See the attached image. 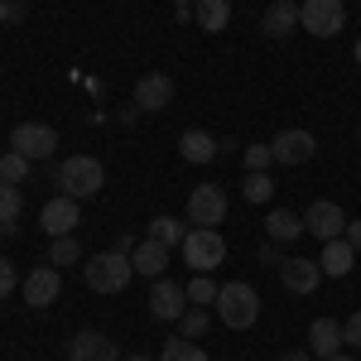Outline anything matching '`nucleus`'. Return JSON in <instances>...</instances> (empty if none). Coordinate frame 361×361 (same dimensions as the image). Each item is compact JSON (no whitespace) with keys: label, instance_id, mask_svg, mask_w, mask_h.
Instances as JSON below:
<instances>
[{"label":"nucleus","instance_id":"c85d7f7f","mask_svg":"<svg viewBox=\"0 0 361 361\" xmlns=\"http://www.w3.org/2000/svg\"><path fill=\"white\" fill-rule=\"evenodd\" d=\"M241 193H246V202H270L275 197V183H270V173H246Z\"/></svg>","mask_w":361,"mask_h":361},{"label":"nucleus","instance_id":"37998d69","mask_svg":"<svg viewBox=\"0 0 361 361\" xmlns=\"http://www.w3.org/2000/svg\"><path fill=\"white\" fill-rule=\"evenodd\" d=\"M173 5H188V10H193V5H197V0H173Z\"/></svg>","mask_w":361,"mask_h":361},{"label":"nucleus","instance_id":"ddd939ff","mask_svg":"<svg viewBox=\"0 0 361 361\" xmlns=\"http://www.w3.org/2000/svg\"><path fill=\"white\" fill-rule=\"evenodd\" d=\"M68 361H121V347H116L106 333L87 328V333L68 337Z\"/></svg>","mask_w":361,"mask_h":361},{"label":"nucleus","instance_id":"f257e3e1","mask_svg":"<svg viewBox=\"0 0 361 361\" xmlns=\"http://www.w3.org/2000/svg\"><path fill=\"white\" fill-rule=\"evenodd\" d=\"M106 188V169H102V159H92V154H68L63 164H58V193L68 197H97Z\"/></svg>","mask_w":361,"mask_h":361},{"label":"nucleus","instance_id":"c9c22d12","mask_svg":"<svg viewBox=\"0 0 361 361\" xmlns=\"http://www.w3.org/2000/svg\"><path fill=\"white\" fill-rule=\"evenodd\" d=\"M5 10H10V20H25V15H29L25 0H5Z\"/></svg>","mask_w":361,"mask_h":361},{"label":"nucleus","instance_id":"39448f33","mask_svg":"<svg viewBox=\"0 0 361 361\" xmlns=\"http://www.w3.org/2000/svg\"><path fill=\"white\" fill-rule=\"evenodd\" d=\"M347 25V5L342 0H304L299 5V29H308L313 39H337Z\"/></svg>","mask_w":361,"mask_h":361},{"label":"nucleus","instance_id":"4468645a","mask_svg":"<svg viewBox=\"0 0 361 361\" xmlns=\"http://www.w3.org/2000/svg\"><path fill=\"white\" fill-rule=\"evenodd\" d=\"M279 279H284L289 294H313V289L323 284V270H318V260H308V255H289V260H279Z\"/></svg>","mask_w":361,"mask_h":361},{"label":"nucleus","instance_id":"c756f323","mask_svg":"<svg viewBox=\"0 0 361 361\" xmlns=\"http://www.w3.org/2000/svg\"><path fill=\"white\" fill-rule=\"evenodd\" d=\"M207 333V308H197V304H188V313H183V318H178V337H202Z\"/></svg>","mask_w":361,"mask_h":361},{"label":"nucleus","instance_id":"f8f14e48","mask_svg":"<svg viewBox=\"0 0 361 361\" xmlns=\"http://www.w3.org/2000/svg\"><path fill=\"white\" fill-rule=\"evenodd\" d=\"M39 222H44V231H49V241H54V236H73L78 222H82L78 197H68V193L49 197V202H44V212H39Z\"/></svg>","mask_w":361,"mask_h":361},{"label":"nucleus","instance_id":"c03bdc74","mask_svg":"<svg viewBox=\"0 0 361 361\" xmlns=\"http://www.w3.org/2000/svg\"><path fill=\"white\" fill-rule=\"evenodd\" d=\"M357 140H361V130H357Z\"/></svg>","mask_w":361,"mask_h":361},{"label":"nucleus","instance_id":"b1692460","mask_svg":"<svg viewBox=\"0 0 361 361\" xmlns=\"http://www.w3.org/2000/svg\"><path fill=\"white\" fill-rule=\"evenodd\" d=\"M78 260H82V241H78V231H73V236H54V241H49V265L68 270V265H78Z\"/></svg>","mask_w":361,"mask_h":361},{"label":"nucleus","instance_id":"58836bf2","mask_svg":"<svg viewBox=\"0 0 361 361\" xmlns=\"http://www.w3.org/2000/svg\"><path fill=\"white\" fill-rule=\"evenodd\" d=\"M323 361H357V357H347V352H337V357H323Z\"/></svg>","mask_w":361,"mask_h":361},{"label":"nucleus","instance_id":"f03ea898","mask_svg":"<svg viewBox=\"0 0 361 361\" xmlns=\"http://www.w3.org/2000/svg\"><path fill=\"white\" fill-rule=\"evenodd\" d=\"M87 275V289H97V294H121L130 275H135V265H130V250H102V255H92L82 265Z\"/></svg>","mask_w":361,"mask_h":361},{"label":"nucleus","instance_id":"ea45409f","mask_svg":"<svg viewBox=\"0 0 361 361\" xmlns=\"http://www.w3.org/2000/svg\"><path fill=\"white\" fill-rule=\"evenodd\" d=\"M5 20H10V10H5V0H0V25H5Z\"/></svg>","mask_w":361,"mask_h":361},{"label":"nucleus","instance_id":"72a5a7b5","mask_svg":"<svg viewBox=\"0 0 361 361\" xmlns=\"http://www.w3.org/2000/svg\"><path fill=\"white\" fill-rule=\"evenodd\" d=\"M260 265H279V241H265L260 246Z\"/></svg>","mask_w":361,"mask_h":361},{"label":"nucleus","instance_id":"2eb2a0df","mask_svg":"<svg viewBox=\"0 0 361 361\" xmlns=\"http://www.w3.org/2000/svg\"><path fill=\"white\" fill-rule=\"evenodd\" d=\"M173 102V78L169 73H145L135 82V106L140 111H164Z\"/></svg>","mask_w":361,"mask_h":361},{"label":"nucleus","instance_id":"4c0bfd02","mask_svg":"<svg viewBox=\"0 0 361 361\" xmlns=\"http://www.w3.org/2000/svg\"><path fill=\"white\" fill-rule=\"evenodd\" d=\"M0 236H15V222H5V217H0Z\"/></svg>","mask_w":361,"mask_h":361},{"label":"nucleus","instance_id":"393cba45","mask_svg":"<svg viewBox=\"0 0 361 361\" xmlns=\"http://www.w3.org/2000/svg\"><path fill=\"white\" fill-rule=\"evenodd\" d=\"M159 361H207V352L197 347L193 337H169L164 352H159Z\"/></svg>","mask_w":361,"mask_h":361},{"label":"nucleus","instance_id":"bb28decb","mask_svg":"<svg viewBox=\"0 0 361 361\" xmlns=\"http://www.w3.org/2000/svg\"><path fill=\"white\" fill-rule=\"evenodd\" d=\"M20 212H25V193H20V183H0V217L20 226Z\"/></svg>","mask_w":361,"mask_h":361},{"label":"nucleus","instance_id":"79ce46f5","mask_svg":"<svg viewBox=\"0 0 361 361\" xmlns=\"http://www.w3.org/2000/svg\"><path fill=\"white\" fill-rule=\"evenodd\" d=\"M121 361H154V357H140V352H135V357H121Z\"/></svg>","mask_w":361,"mask_h":361},{"label":"nucleus","instance_id":"7c9ffc66","mask_svg":"<svg viewBox=\"0 0 361 361\" xmlns=\"http://www.w3.org/2000/svg\"><path fill=\"white\" fill-rule=\"evenodd\" d=\"M270 164H275V149H270V140H265V145H246V173H265Z\"/></svg>","mask_w":361,"mask_h":361},{"label":"nucleus","instance_id":"2f4dec72","mask_svg":"<svg viewBox=\"0 0 361 361\" xmlns=\"http://www.w3.org/2000/svg\"><path fill=\"white\" fill-rule=\"evenodd\" d=\"M342 347H352V352H361V308L342 323Z\"/></svg>","mask_w":361,"mask_h":361},{"label":"nucleus","instance_id":"473e14b6","mask_svg":"<svg viewBox=\"0 0 361 361\" xmlns=\"http://www.w3.org/2000/svg\"><path fill=\"white\" fill-rule=\"evenodd\" d=\"M10 294H15V260L0 255V299H10Z\"/></svg>","mask_w":361,"mask_h":361},{"label":"nucleus","instance_id":"a211bd4d","mask_svg":"<svg viewBox=\"0 0 361 361\" xmlns=\"http://www.w3.org/2000/svg\"><path fill=\"white\" fill-rule=\"evenodd\" d=\"M178 154H183V164H212L222 154V145H217V135H207V130H183L178 135Z\"/></svg>","mask_w":361,"mask_h":361},{"label":"nucleus","instance_id":"0eeeda50","mask_svg":"<svg viewBox=\"0 0 361 361\" xmlns=\"http://www.w3.org/2000/svg\"><path fill=\"white\" fill-rule=\"evenodd\" d=\"M20 294H25L29 308H54L58 294H63V270L58 265H39V270H29L20 279Z\"/></svg>","mask_w":361,"mask_h":361},{"label":"nucleus","instance_id":"423d86ee","mask_svg":"<svg viewBox=\"0 0 361 361\" xmlns=\"http://www.w3.org/2000/svg\"><path fill=\"white\" fill-rule=\"evenodd\" d=\"M10 149H20L25 159H54L58 149V130L54 126H44V121H20L15 130H10Z\"/></svg>","mask_w":361,"mask_h":361},{"label":"nucleus","instance_id":"6e6552de","mask_svg":"<svg viewBox=\"0 0 361 361\" xmlns=\"http://www.w3.org/2000/svg\"><path fill=\"white\" fill-rule=\"evenodd\" d=\"M183 313H188V289L159 275L154 284H149V318H159V323H178Z\"/></svg>","mask_w":361,"mask_h":361},{"label":"nucleus","instance_id":"cd10ccee","mask_svg":"<svg viewBox=\"0 0 361 361\" xmlns=\"http://www.w3.org/2000/svg\"><path fill=\"white\" fill-rule=\"evenodd\" d=\"M29 164H34V159H25L20 149H5V154H0V183H20L29 173Z\"/></svg>","mask_w":361,"mask_h":361},{"label":"nucleus","instance_id":"aec40b11","mask_svg":"<svg viewBox=\"0 0 361 361\" xmlns=\"http://www.w3.org/2000/svg\"><path fill=\"white\" fill-rule=\"evenodd\" d=\"M130 265H135V275L159 279L169 270V246H159V241H140V246L130 250Z\"/></svg>","mask_w":361,"mask_h":361},{"label":"nucleus","instance_id":"20e7f679","mask_svg":"<svg viewBox=\"0 0 361 361\" xmlns=\"http://www.w3.org/2000/svg\"><path fill=\"white\" fill-rule=\"evenodd\" d=\"M178 250H183V260L193 265V275H212L226 260V236L217 226H188V236H183Z\"/></svg>","mask_w":361,"mask_h":361},{"label":"nucleus","instance_id":"4be33fe9","mask_svg":"<svg viewBox=\"0 0 361 361\" xmlns=\"http://www.w3.org/2000/svg\"><path fill=\"white\" fill-rule=\"evenodd\" d=\"M193 20H197L202 34H222V29L231 25V0H197Z\"/></svg>","mask_w":361,"mask_h":361},{"label":"nucleus","instance_id":"a19ab883","mask_svg":"<svg viewBox=\"0 0 361 361\" xmlns=\"http://www.w3.org/2000/svg\"><path fill=\"white\" fill-rule=\"evenodd\" d=\"M352 58H357V68H361V39H357V49H352Z\"/></svg>","mask_w":361,"mask_h":361},{"label":"nucleus","instance_id":"a878e982","mask_svg":"<svg viewBox=\"0 0 361 361\" xmlns=\"http://www.w3.org/2000/svg\"><path fill=\"white\" fill-rule=\"evenodd\" d=\"M217 294H222V284H217L212 275H193V284H188V304L212 308V304H217Z\"/></svg>","mask_w":361,"mask_h":361},{"label":"nucleus","instance_id":"1a4fd4ad","mask_svg":"<svg viewBox=\"0 0 361 361\" xmlns=\"http://www.w3.org/2000/svg\"><path fill=\"white\" fill-rule=\"evenodd\" d=\"M188 222L193 226H222L226 222V193L217 183H197L188 193Z\"/></svg>","mask_w":361,"mask_h":361},{"label":"nucleus","instance_id":"9d476101","mask_svg":"<svg viewBox=\"0 0 361 361\" xmlns=\"http://www.w3.org/2000/svg\"><path fill=\"white\" fill-rule=\"evenodd\" d=\"M270 149H275V164H308V159L318 154V140H313V130H304V126H289V130H279V135L270 140Z\"/></svg>","mask_w":361,"mask_h":361},{"label":"nucleus","instance_id":"dca6fc26","mask_svg":"<svg viewBox=\"0 0 361 361\" xmlns=\"http://www.w3.org/2000/svg\"><path fill=\"white\" fill-rule=\"evenodd\" d=\"M299 29V5L294 0H270L265 15H260V34L265 39H289Z\"/></svg>","mask_w":361,"mask_h":361},{"label":"nucleus","instance_id":"f3484780","mask_svg":"<svg viewBox=\"0 0 361 361\" xmlns=\"http://www.w3.org/2000/svg\"><path fill=\"white\" fill-rule=\"evenodd\" d=\"M308 352L318 361L337 357V352H342V323H337V318H313V323H308Z\"/></svg>","mask_w":361,"mask_h":361},{"label":"nucleus","instance_id":"e433bc0d","mask_svg":"<svg viewBox=\"0 0 361 361\" xmlns=\"http://www.w3.org/2000/svg\"><path fill=\"white\" fill-rule=\"evenodd\" d=\"M279 361H313V352H284Z\"/></svg>","mask_w":361,"mask_h":361},{"label":"nucleus","instance_id":"f704fd0d","mask_svg":"<svg viewBox=\"0 0 361 361\" xmlns=\"http://www.w3.org/2000/svg\"><path fill=\"white\" fill-rule=\"evenodd\" d=\"M342 236H347V246L361 255V222H347V231H342Z\"/></svg>","mask_w":361,"mask_h":361},{"label":"nucleus","instance_id":"5701e85b","mask_svg":"<svg viewBox=\"0 0 361 361\" xmlns=\"http://www.w3.org/2000/svg\"><path fill=\"white\" fill-rule=\"evenodd\" d=\"M183 236H188V226L178 222V217H154V222H149V241H159V246H169V250H178L183 246Z\"/></svg>","mask_w":361,"mask_h":361},{"label":"nucleus","instance_id":"6ab92c4d","mask_svg":"<svg viewBox=\"0 0 361 361\" xmlns=\"http://www.w3.org/2000/svg\"><path fill=\"white\" fill-rule=\"evenodd\" d=\"M352 265H357V250L347 246V236H337V241H323V255H318V270H323L328 279L352 275Z\"/></svg>","mask_w":361,"mask_h":361},{"label":"nucleus","instance_id":"412c9836","mask_svg":"<svg viewBox=\"0 0 361 361\" xmlns=\"http://www.w3.org/2000/svg\"><path fill=\"white\" fill-rule=\"evenodd\" d=\"M265 236L279 241V246H284V241H299V236H304V217L289 212V207H275V212L265 217Z\"/></svg>","mask_w":361,"mask_h":361},{"label":"nucleus","instance_id":"7ed1b4c3","mask_svg":"<svg viewBox=\"0 0 361 361\" xmlns=\"http://www.w3.org/2000/svg\"><path fill=\"white\" fill-rule=\"evenodd\" d=\"M217 318H222L226 328H250L255 318H260V289L246 284V279H236V284H222V294H217Z\"/></svg>","mask_w":361,"mask_h":361},{"label":"nucleus","instance_id":"9b49d317","mask_svg":"<svg viewBox=\"0 0 361 361\" xmlns=\"http://www.w3.org/2000/svg\"><path fill=\"white\" fill-rule=\"evenodd\" d=\"M304 231L318 236V241H337L347 231V212L337 202H328V197H318V202H308V212H304Z\"/></svg>","mask_w":361,"mask_h":361}]
</instances>
